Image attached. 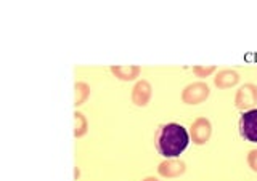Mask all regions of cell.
Instances as JSON below:
<instances>
[{
    "mask_svg": "<svg viewBox=\"0 0 257 181\" xmlns=\"http://www.w3.org/2000/svg\"><path fill=\"white\" fill-rule=\"evenodd\" d=\"M190 143L188 132L179 124H164L159 127L156 136V149L166 159L179 157Z\"/></svg>",
    "mask_w": 257,
    "mask_h": 181,
    "instance_id": "6da1fadb",
    "label": "cell"
},
{
    "mask_svg": "<svg viewBox=\"0 0 257 181\" xmlns=\"http://www.w3.org/2000/svg\"><path fill=\"white\" fill-rule=\"evenodd\" d=\"M74 136L80 138L87 133V119L82 112H74Z\"/></svg>",
    "mask_w": 257,
    "mask_h": 181,
    "instance_id": "8fae6325",
    "label": "cell"
},
{
    "mask_svg": "<svg viewBox=\"0 0 257 181\" xmlns=\"http://www.w3.org/2000/svg\"><path fill=\"white\" fill-rule=\"evenodd\" d=\"M143 181H158V180L155 176H148V178H145Z\"/></svg>",
    "mask_w": 257,
    "mask_h": 181,
    "instance_id": "5bb4252c",
    "label": "cell"
},
{
    "mask_svg": "<svg viewBox=\"0 0 257 181\" xmlns=\"http://www.w3.org/2000/svg\"><path fill=\"white\" fill-rule=\"evenodd\" d=\"M191 140L193 143L201 146L209 141V138H211L212 135V125L211 122H209V119H206V117H198V119L191 124Z\"/></svg>",
    "mask_w": 257,
    "mask_h": 181,
    "instance_id": "5b68a950",
    "label": "cell"
},
{
    "mask_svg": "<svg viewBox=\"0 0 257 181\" xmlns=\"http://www.w3.org/2000/svg\"><path fill=\"white\" fill-rule=\"evenodd\" d=\"M74 88H76V100H74V104L79 106V104H82L84 101H87L88 96H90V86H88L85 82H76Z\"/></svg>",
    "mask_w": 257,
    "mask_h": 181,
    "instance_id": "30bf717a",
    "label": "cell"
},
{
    "mask_svg": "<svg viewBox=\"0 0 257 181\" xmlns=\"http://www.w3.org/2000/svg\"><path fill=\"white\" fill-rule=\"evenodd\" d=\"M238 130L243 140L249 143H257V109L244 111L239 116Z\"/></svg>",
    "mask_w": 257,
    "mask_h": 181,
    "instance_id": "7a4b0ae2",
    "label": "cell"
},
{
    "mask_svg": "<svg viewBox=\"0 0 257 181\" xmlns=\"http://www.w3.org/2000/svg\"><path fill=\"white\" fill-rule=\"evenodd\" d=\"M111 72L120 80H134L139 77L140 68L139 66H111Z\"/></svg>",
    "mask_w": 257,
    "mask_h": 181,
    "instance_id": "9c48e42d",
    "label": "cell"
},
{
    "mask_svg": "<svg viewBox=\"0 0 257 181\" xmlns=\"http://www.w3.org/2000/svg\"><path fill=\"white\" fill-rule=\"evenodd\" d=\"M215 70V66H195L193 68V74L198 76L199 78H204L207 76H211Z\"/></svg>",
    "mask_w": 257,
    "mask_h": 181,
    "instance_id": "7c38bea8",
    "label": "cell"
},
{
    "mask_svg": "<svg viewBox=\"0 0 257 181\" xmlns=\"http://www.w3.org/2000/svg\"><path fill=\"white\" fill-rule=\"evenodd\" d=\"M185 170H187V165H185L183 160H179V159H167L164 162H161L158 167V173L164 178L180 176L185 173Z\"/></svg>",
    "mask_w": 257,
    "mask_h": 181,
    "instance_id": "8992f818",
    "label": "cell"
},
{
    "mask_svg": "<svg viewBox=\"0 0 257 181\" xmlns=\"http://www.w3.org/2000/svg\"><path fill=\"white\" fill-rule=\"evenodd\" d=\"M247 164H249V167H251L254 172H257V149L249 151V154H247Z\"/></svg>",
    "mask_w": 257,
    "mask_h": 181,
    "instance_id": "4fadbf2b",
    "label": "cell"
},
{
    "mask_svg": "<svg viewBox=\"0 0 257 181\" xmlns=\"http://www.w3.org/2000/svg\"><path fill=\"white\" fill-rule=\"evenodd\" d=\"M209 90L207 84L204 82H195V84H190L188 86H185L183 92H182V101L185 104H190V106H195L206 101L209 98Z\"/></svg>",
    "mask_w": 257,
    "mask_h": 181,
    "instance_id": "3957f363",
    "label": "cell"
},
{
    "mask_svg": "<svg viewBox=\"0 0 257 181\" xmlns=\"http://www.w3.org/2000/svg\"><path fill=\"white\" fill-rule=\"evenodd\" d=\"M238 82H239V76L236 70H233V69H223L214 78V84L215 86H219V88H231V86H235Z\"/></svg>",
    "mask_w": 257,
    "mask_h": 181,
    "instance_id": "ba28073f",
    "label": "cell"
},
{
    "mask_svg": "<svg viewBox=\"0 0 257 181\" xmlns=\"http://www.w3.org/2000/svg\"><path fill=\"white\" fill-rule=\"evenodd\" d=\"M257 104V85L254 84H246L239 86L235 96V106L241 111H251V109Z\"/></svg>",
    "mask_w": 257,
    "mask_h": 181,
    "instance_id": "277c9868",
    "label": "cell"
},
{
    "mask_svg": "<svg viewBox=\"0 0 257 181\" xmlns=\"http://www.w3.org/2000/svg\"><path fill=\"white\" fill-rule=\"evenodd\" d=\"M151 85L147 80H139L132 88V101L137 106H147L151 100Z\"/></svg>",
    "mask_w": 257,
    "mask_h": 181,
    "instance_id": "52a82bcc",
    "label": "cell"
}]
</instances>
